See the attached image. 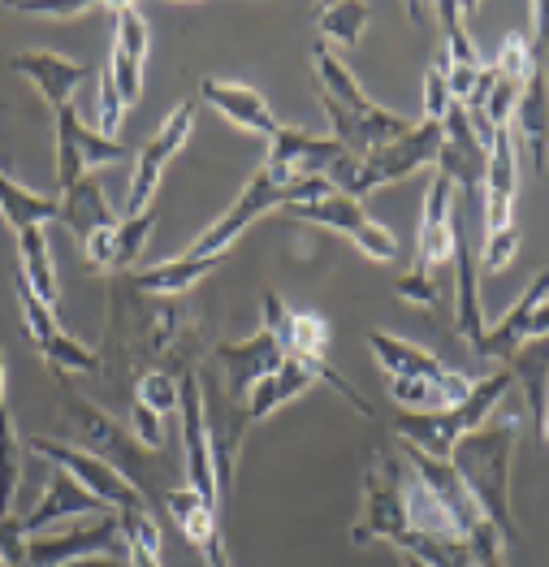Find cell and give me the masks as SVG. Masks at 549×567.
Instances as JSON below:
<instances>
[{
	"mask_svg": "<svg viewBox=\"0 0 549 567\" xmlns=\"http://www.w3.org/2000/svg\"><path fill=\"white\" fill-rule=\"evenodd\" d=\"M312 61H317V74H321V104L324 113H329L333 140L342 143L355 161H364L367 152H376V147H385V143L403 140V135L415 131L412 117L367 100L360 79L351 74V65L333 48L317 44L312 48Z\"/></svg>",
	"mask_w": 549,
	"mask_h": 567,
	"instance_id": "obj_1",
	"label": "cell"
},
{
	"mask_svg": "<svg viewBox=\"0 0 549 567\" xmlns=\"http://www.w3.org/2000/svg\"><path fill=\"white\" fill-rule=\"evenodd\" d=\"M515 421L503 425H485L476 433H467L450 451V464L463 476V485L472 489V498L480 503L485 520L498 528L506 546L519 542V528L510 516V455H515Z\"/></svg>",
	"mask_w": 549,
	"mask_h": 567,
	"instance_id": "obj_2",
	"label": "cell"
},
{
	"mask_svg": "<svg viewBox=\"0 0 549 567\" xmlns=\"http://www.w3.org/2000/svg\"><path fill=\"white\" fill-rule=\"evenodd\" d=\"M515 385L510 369H498L489 378H476L467 399H458L455 408H442V412H403L394 429H398V442H407L415 451L433 455V460H450L458 442L476 429H485L489 412L506 399V390Z\"/></svg>",
	"mask_w": 549,
	"mask_h": 567,
	"instance_id": "obj_3",
	"label": "cell"
},
{
	"mask_svg": "<svg viewBox=\"0 0 549 567\" xmlns=\"http://www.w3.org/2000/svg\"><path fill=\"white\" fill-rule=\"evenodd\" d=\"M329 190H338L329 178L277 183L269 169H260V174L247 183V190L229 204L226 213H221L204 235L190 243V251H186V256H195V260H221L229 247L247 235V226H256L265 213H273V208H294V204H308V199H321V195H329Z\"/></svg>",
	"mask_w": 549,
	"mask_h": 567,
	"instance_id": "obj_4",
	"label": "cell"
},
{
	"mask_svg": "<svg viewBox=\"0 0 549 567\" xmlns=\"http://www.w3.org/2000/svg\"><path fill=\"white\" fill-rule=\"evenodd\" d=\"M355 156L333 140H317V135H303L294 126H281L277 140H269V156H265V169L273 174L277 183H308V178H329L333 187L342 190L355 174Z\"/></svg>",
	"mask_w": 549,
	"mask_h": 567,
	"instance_id": "obj_5",
	"label": "cell"
},
{
	"mask_svg": "<svg viewBox=\"0 0 549 567\" xmlns=\"http://www.w3.org/2000/svg\"><path fill=\"white\" fill-rule=\"evenodd\" d=\"M403 533H412L407 520V468L390 455V451H376L367 460L364 473V516L351 528V542H398Z\"/></svg>",
	"mask_w": 549,
	"mask_h": 567,
	"instance_id": "obj_6",
	"label": "cell"
},
{
	"mask_svg": "<svg viewBox=\"0 0 549 567\" xmlns=\"http://www.w3.org/2000/svg\"><path fill=\"white\" fill-rule=\"evenodd\" d=\"M281 317H286V303H281L277 290H269V295H265V326L251 333L247 342H221V347H217V364L229 373V394H234V399L251 394L260 381L273 378L277 369L286 364ZM242 403H247V399H242Z\"/></svg>",
	"mask_w": 549,
	"mask_h": 567,
	"instance_id": "obj_7",
	"label": "cell"
},
{
	"mask_svg": "<svg viewBox=\"0 0 549 567\" xmlns=\"http://www.w3.org/2000/svg\"><path fill=\"white\" fill-rule=\"evenodd\" d=\"M442 126L437 122H415L412 135H403V140L385 143V147H376V152H367L364 161L355 165V174H351V183H346V195H367V190L376 187H390V183H403V178H412L415 169H428V165H437V156H442Z\"/></svg>",
	"mask_w": 549,
	"mask_h": 567,
	"instance_id": "obj_8",
	"label": "cell"
},
{
	"mask_svg": "<svg viewBox=\"0 0 549 567\" xmlns=\"http://www.w3.org/2000/svg\"><path fill=\"white\" fill-rule=\"evenodd\" d=\"M286 213H290L294 221H308V226H321V230L342 235L346 243H355L367 260H394V256H398L394 235H390L381 221H372L364 213V204H360L355 195H346V190H329L321 199L294 204V208H286Z\"/></svg>",
	"mask_w": 549,
	"mask_h": 567,
	"instance_id": "obj_9",
	"label": "cell"
},
{
	"mask_svg": "<svg viewBox=\"0 0 549 567\" xmlns=\"http://www.w3.org/2000/svg\"><path fill=\"white\" fill-rule=\"evenodd\" d=\"M183 446H186V485L221 516V464H217V446H213V429H208V408H204V385L195 373H183Z\"/></svg>",
	"mask_w": 549,
	"mask_h": 567,
	"instance_id": "obj_10",
	"label": "cell"
},
{
	"mask_svg": "<svg viewBox=\"0 0 549 567\" xmlns=\"http://www.w3.org/2000/svg\"><path fill=\"white\" fill-rule=\"evenodd\" d=\"M190 126H195V104L186 100V104H178V109L156 126V135L135 152L131 195H126V204H122V213H126V217H143V213H152V199H156V190H160V178H165L169 161L183 152V143L190 140Z\"/></svg>",
	"mask_w": 549,
	"mask_h": 567,
	"instance_id": "obj_11",
	"label": "cell"
},
{
	"mask_svg": "<svg viewBox=\"0 0 549 567\" xmlns=\"http://www.w3.org/2000/svg\"><path fill=\"white\" fill-rule=\"evenodd\" d=\"M27 455L44 460L48 468L70 473L87 494H95L100 503H108V507H117V512L143 503V489H138L135 481H126L113 464L95 460L92 451H83V446H65V442H52V437H31V442H27Z\"/></svg>",
	"mask_w": 549,
	"mask_h": 567,
	"instance_id": "obj_12",
	"label": "cell"
},
{
	"mask_svg": "<svg viewBox=\"0 0 549 567\" xmlns=\"http://www.w3.org/2000/svg\"><path fill=\"white\" fill-rule=\"evenodd\" d=\"M52 117H56V187L61 190L79 187L100 165H113V161H126L131 156L126 143L108 140L104 131L83 126V117H79L74 104L56 109Z\"/></svg>",
	"mask_w": 549,
	"mask_h": 567,
	"instance_id": "obj_13",
	"label": "cell"
},
{
	"mask_svg": "<svg viewBox=\"0 0 549 567\" xmlns=\"http://www.w3.org/2000/svg\"><path fill=\"white\" fill-rule=\"evenodd\" d=\"M65 416L79 425L83 451H92L95 460L113 464L126 481H135L138 485V473H143V446H138V437L131 433V429H122L108 412L92 408V403H87L83 394H74L70 385H65ZM138 489H143V485H138Z\"/></svg>",
	"mask_w": 549,
	"mask_h": 567,
	"instance_id": "obj_14",
	"label": "cell"
},
{
	"mask_svg": "<svg viewBox=\"0 0 549 567\" xmlns=\"http://www.w3.org/2000/svg\"><path fill=\"white\" fill-rule=\"evenodd\" d=\"M126 559V542H122V524L117 516H104L95 524H74L65 533H35L27 542V567H61L79 564V559Z\"/></svg>",
	"mask_w": 549,
	"mask_h": 567,
	"instance_id": "obj_15",
	"label": "cell"
},
{
	"mask_svg": "<svg viewBox=\"0 0 549 567\" xmlns=\"http://www.w3.org/2000/svg\"><path fill=\"white\" fill-rule=\"evenodd\" d=\"M398 451L407 455V464H412V473L428 485V494L437 498V507H442V516L450 520L455 528V537H476L480 528H485V512H480V503L472 498V489L463 485V476L455 473V464L450 460H433V455H424V451H415L407 442H398Z\"/></svg>",
	"mask_w": 549,
	"mask_h": 567,
	"instance_id": "obj_16",
	"label": "cell"
},
{
	"mask_svg": "<svg viewBox=\"0 0 549 567\" xmlns=\"http://www.w3.org/2000/svg\"><path fill=\"white\" fill-rule=\"evenodd\" d=\"M367 351H372V360L381 364V373H385V378L437 381L455 403L458 399H467V390H472V378H463V373H455V369H446L433 351L415 347V342L398 338V333L367 330Z\"/></svg>",
	"mask_w": 549,
	"mask_h": 567,
	"instance_id": "obj_17",
	"label": "cell"
},
{
	"mask_svg": "<svg viewBox=\"0 0 549 567\" xmlns=\"http://www.w3.org/2000/svg\"><path fill=\"white\" fill-rule=\"evenodd\" d=\"M455 256V183L437 169L428 195H424V213H419V235H415V274H437L442 265H450Z\"/></svg>",
	"mask_w": 549,
	"mask_h": 567,
	"instance_id": "obj_18",
	"label": "cell"
},
{
	"mask_svg": "<svg viewBox=\"0 0 549 567\" xmlns=\"http://www.w3.org/2000/svg\"><path fill=\"white\" fill-rule=\"evenodd\" d=\"M143 61H147V18L138 4H117V35H113V56H108V79L126 109L143 95Z\"/></svg>",
	"mask_w": 549,
	"mask_h": 567,
	"instance_id": "obj_19",
	"label": "cell"
},
{
	"mask_svg": "<svg viewBox=\"0 0 549 567\" xmlns=\"http://www.w3.org/2000/svg\"><path fill=\"white\" fill-rule=\"evenodd\" d=\"M199 100H208L229 126L251 131L265 143L277 140V131H281V122L273 117V109L265 104V95L256 92V87H247V83H226V79L208 74V79H199Z\"/></svg>",
	"mask_w": 549,
	"mask_h": 567,
	"instance_id": "obj_20",
	"label": "cell"
},
{
	"mask_svg": "<svg viewBox=\"0 0 549 567\" xmlns=\"http://www.w3.org/2000/svg\"><path fill=\"white\" fill-rule=\"evenodd\" d=\"M515 195H519L515 140L510 131H498L489 143V165H485V235H503L515 226Z\"/></svg>",
	"mask_w": 549,
	"mask_h": 567,
	"instance_id": "obj_21",
	"label": "cell"
},
{
	"mask_svg": "<svg viewBox=\"0 0 549 567\" xmlns=\"http://www.w3.org/2000/svg\"><path fill=\"white\" fill-rule=\"evenodd\" d=\"M9 70H18L22 79H31V83H35V92L52 104V113H56V109H65V104H74L79 83L87 79V65H83V61H70V56L48 52V48L13 52V56H9Z\"/></svg>",
	"mask_w": 549,
	"mask_h": 567,
	"instance_id": "obj_22",
	"label": "cell"
},
{
	"mask_svg": "<svg viewBox=\"0 0 549 567\" xmlns=\"http://www.w3.org/2000/svg\"><path fill=\"white\" fill-rule=\"evenodd\" d=\"M510 126L528 143L532 169L546 174L549 169V65H546V56H537V65H532V74H528V83H524V92H519Z\"/></svg>",
	"mask_w": 549,
	"mask_h": 567,
	"instance_id": "obj_23",
	"label": "cell"
},
{
	"mask_svg": "<svg viewBox=\"0 0 549 567\" xmlns=\"http://www.w3.org/2000/svg\"><path fill=\"white\" fill-rule=\"evenodd\" d=\"M152 226H156V208L143 213V217H122L117 226L95 230V235L83 243L92 269H100V274H104V269H131L138 256H143V247H147Z\"/></svg>",
	"mask_w": 549,
	"mask_h": 567,
	"instance_id": "obj_24",
	"label": "cell"
},
{
	"mask_svg": "<svg viewBox=\"0 0 549 567\" xmlns=\"http://www.w3.org/2000/svg\"><path fill=\"white\" fill-rule=\"evenodd\" d=\"M541 299H549V269L528 282V290L519 295V303L506 312L498 326H489L480 355H485V360H503V364H510V360L519 355V347L528 342V321H532V312H537Z\"/></svg>",
	"mask_w": 549,
	"mask_h": 567,
	"instance_id": "obj_25",
	"label": "cell"
},
{
	"mask_svg": "<svg viewBox=\"0 0 549 567\" xmlns=\"http://www.w3.org/2000/svg\"><path fill=\"white\" fill-rule=\"evenodd\" d=\"M95 507H100V498L87 494L79 481L70 473H61V468H48V494L40 498V507H31L22 524H27V537H35V533H44L52 520H70V516H92Z\"/></svg>",
	"mask_w": 549,
	"mask_h": 567,
	"instance_id": "obj_26",
	"label": "cell"
},
{
	"mask_svg": "<svg viewBox=\"0 0 549 567\" xmlns=\"http://www.w3.org/2000/svg\"><path fill=\"white\" fill-rule=\"evenodd\" d=\"M61 221L74 230V238H79V243H87L95 230H104V226H117L122 217L108 208V199H104L100 183L83 178L79 187L65 190V199H61Z\"/></svg>",
	"mask_w": 549,
	"mask_h": 567,
	"instance_id": "obj_27",
	"label": "cell"
},
{
	"mask_svg": "<svg viewBox=\"0 0 549 567\" xmlns=\"http://www.w3.org/2000/svg\"><path fill=\"white\" fill-rule=\"evenodd\" d=\"M0 217L9 221V230H31V226H48L61 217V199L40 195V190L13 183L9 174H0Z\"/></svg>",
	"mask_w": 549,
	"mask_h": 567,
	"instance_id": "obj_28",
	"label": "cell"
},
{
	"mask_svg": "<svg viewBox=\"0 0 549 567\" xmlns=\"http://www.w3.org/2000/svg\"><path fill=\"white\" fill-rule=\"evenodd\" d=\"M165 507H169V516H174V524L183 528V537L190 542V546H199V550H208L217 537H221V516L186 485V489H169L165 494Z\"/></svg>",
	"mask_w": 549,
	"mask_h": 567,
	"instance_id": "obj_29",
	"label": "cell"
},
{
	"mask_svg": "<svg viewBox=\"0 0 549 567\" xmlns=\"http://www.w3.org/2000/svg\"><path fill=\"white\" fill-rule=\"evenodd\" d=\"M18 274L27 278V286L56 308V265H52V251H48L44 226H31V230H18Z\"/></svg>",
	"mask_w": 549,
	"mask_h": 567,
	"instance_id": "obj_30",
	"label": "cell"
},
{
	"mask_svg": "<svg viewBox=\"0 0 549 567\" xmlns=\"http://www.w3.org/2000/svg\"><path fill=\"white\" fill-rule=\"evenodd\" d=\"M117 524H122V542H126V564L131 567H160V524L152 520L147 503L138 507H122L117 512Z\"/></svg>",
	"mask_w": 549,
	"mask_h": 567,
	"instance_id": "obj_31",
	"label": "cell"
},
{
	"mask_svg": "<svg viewBox=\"0 0 549 567\" xmlns=\"http://www.w3.org/2000/svg\"><path fill=\"white\" fill-rule=\"evenodd\" d=\"M217 269V260H195V256H183V260H165V265H152L135 274V286L147 290V295H165V299H178L186 295L199 278H208Z\"/></svg>",
	"mask_w": 549,
	"mask_h": 567,
	"instance_id": "obj_32",
	"label": "cell"
},
{
	"mask_svg": "<svg viewBox=\"0 0 549 567\" xmlns=\"http://www.w3.org/2000/svg\"><path fill=\"white\" fill-rule=\"evenodd\" d=\"M367 18H372V9H367L364 0H333V4H324L321 13H317L321 44L324 48H355L360 40H364Z\"/></svg>",
	"mask_w": 549,
	"mask_h": 567,
	"instance_id": "obj_33",
	"label": "cell"
},
{
	"mask_svg": "<svg viewBox=\"0 0 549 567\" xmlns=\"http://www.w3.org/2000/svg\"><path fill=\"white\" fill-rule=\"evenodd\" d=\"M18 485H22V442L4 408V351H0V516H13Z\"/></svg>",
	"mask_w": 549,
	"mask_h": 567,
	"instance_id": "obj_34",
	"label": "cell"
},
{
	"mask_svg": "<svg viewBox=\"0 0 549 567\" xmlns=\"http://www.w3.org/2000/svg\"><path fill=\"white\" fill-rule=\"evenodd\" d=\"M281 347L299 360H324L329 351V326L317 312H286L281 317Z\"/></svg>",
	"mask_w": 549,
	"mask_h": 567,
	"instance_id": "obj_35",
	"label": "cell"
},
{
	"mask_svg": "<svg viewBox=\"0 0 549 567\" xmlns=\"http://www.w3.org/2000/svg\"><path fill=\"white\" fill-rule=\"evenodd\" d=\"M437 18H442V31H446V65H455V70H480L485 61H480V48L472 40V31H467V4H458V0H442L437 4Z\"/></svg>",
	"mask_w": 549,
	"mask_h": 567,
	"instance_id": "obj_36",
	"label": "cell"
},
{
	"mask_svg": "<svg viewBox=\"0 0 549 567\" xmlns=\"http://www.w3.org/2000/svg\"><path fill=\"white\" fill-rule=\"evenodd\" d=\"M13 295H18V308H22V326H27V338L44 351L48 342L61 333V326H56V308L52 303H44L31 286H27V278L22 274H13Z\"/></svg>",
	"mask_w": 549,
	"mask_h": 567,
	"instance_id": "obj_37",
	"label": "cell"
},
{
	"mask_svg": "<svg viewBox=\"0 0 549 567\" xmlns=\"http://www.w3.org/2000/svg\"><path fill=\"white\" fill-rule=\"evenodd\" d=\"M40 355H44L48 369H52L56 378H65V373H95V369H100V355H95L92 347H83L74 333H65V330L56 333Z\"/></svg>",
	"mask_w": 549,
	"mask_h": 567,
	"instance_id": "obj_38",
	"label": "cell"
},
{
	"mask_svg": "<svg viewBox=\"0 0 549 567\" xmlns=\"http://www.w3.org/2000/svg\"><path fill=\"white\" fill-rule=\"evenodd\" d=\"M385 381H390L394 403H403L407 412H442V408H455V399H450L437 381H407V378H385Z\"/></svg>",
	"mask_w": 549,
	"mask_h": 567,
	"instance_id": "obj_39",
	"label": "cell"
},
{
	"mask_svg": "<svg viewBox=\"0 0 549 567\" xmlns=\"http://www.w3.org/2000/svg\"><path fill=\"white\" fill-rule=\"evenodd\" d=\"M135 403L143 408H152L156 416H169V412H178V403H183V378L174 381L169 373H147V378H138L135 385Z\"/></svg>",
	"mask_w": 549,
	"mask_h": 567,
	"instance_id": "obj_40",
	"label": "cell"
},
{
	"mask_svg": "<svg viewBox=\"0 0 549 567\" xmlns=\"http://www.w3.org/2000/svg\"><path fill=\"white\" fill-rule=\"evenodd\" d=\"M450 79H446V56L442 61H433L428 65V74H424V122H446V113H450Z\"/></svg>",
	"mask_w": 549,
	"mask_h": 567,
	"instance_id": "obj_41",
	"label": "cell"
},
{
	"mask_svg": "<svg viewBox=\"0 0 549 567\" xmlns=\"http://www.w3.org/2000/svg\"><path fill=\"white\" fill-rule=\"evenodd\" d=\"M27 542L22 516H0V567H27Z\"/></svg>",
	"mask_w": 549,
	"mask_h": 567,
	"instance_id": "obj_42",
	"label": "cell"
},
{
	"mask_svg": "<svg viewBox=\"0 0 549 567\" xmlns=\"http://www.w3.org/2000/svg\"><path fill=\"white\" fill-rule=\"evenodd\" d=\"M515 251H519V230L515 226L503 230V235H485V243H480V269L503 274L506 265L515 260Z\"/></svg>",
	"mask_w": 549,
	"mask_h": 567,
	"instance_id": "obj_43",
	"label": "cell"
},
{
	"mask_svg": "<svg viewBox=\"0 0 549 567\" xmlns=\"http://www.w3.org/2000/svg\"><path fill=\"white\" fill-rule=\"evenodd\" d=\"M9 9L18 13H31V18H79V13H92V0H13Z\"/></svg>",
	"mask_w": 549,
	"mask_h": 567,
	"instance_id": "obj_44",
	"label": "cell"
},
{
	"mask_svg": "<svg viewBox=\"0 0 549 567\" xmlns=\"http://www.w3.org/2000/svg\"><path fill=\"white\" fill-rule=\"evenodd\" d=\"M95 113H100V126H104V135L113 140V135H117V126H122L126 100L117 95V87H113V79H108V74H104V83H100V100H95Z\"/></svg>",
	"mask_w": 549,
	"mask_h": 567,
	"instance_id": "obj_45",
	"label": "cell"
},
{
	"mask_svg": "<svg viewBox=\"0 0 549 567\" xmlns=\"http://www.w3.org/2000/svg\"><path fill=\"white\" fill-rule=\"evenodd\" d=\"M131 421H135L138 446H147V451H160V446H165V416H156L152 408L135 403V408H131Z\"/></svg>",
	"mask_w": 549,
	"mask_h": 567,
	"instance_id": "obj_46",
	"label": "cell"
},
{
	"mask_svg": "<svg viewBox=\"0 0 549 567\" xmlns=\"http://www.w3.org/2000/svg\"><path fill=\"white\" fill-rule=\"evenodd\" d=\"M476 546V567H506V542L498 537L494 524H485L476 537H467Z\"/></svg>",
	"mask_w": 549,
	"mask_h": 567,
	"instance_id": "obj_47",
	"label": "cell"
},
{
	"mask_svg": "<svg viewBox=\"0 0 549 567\" xmlns=\"http://www.w3.org/2000/svg\"><path fill=\"white\" fill-rule=\"evenodd\" d=\"M398 295L419 303V308H433V303H437V286H433L428 274H407V278H398Z\"/></svg>",
	"mask_w": 549,
	"mask_h": 567,
	"instance_id": "obj_48",
	"label": "cell"
},
{
	"mask_svg": "<svg viewBox=\"0 0 549 567\" xmlns=\"http://www.w3.org/2000/svg\"><path fill=\"white\" fill-rule=\"evenodd\" d=\"M532 52L546 56L549 52V0L532 4Z\"/></svg>",
	"mask_w": 549,
	"mask_h": 567,
	"instance_id": "obj_49",
	"label": "cell"
},
{
	"mask_svg": "<svg viewBox=\"0 0 549 567\" xmlns=\"http://www.w3.org/2000/svg\"><path fill=\"white\" fill-rule=\"evenodd\" d=\"M541 338H549V299L537 303V312L528 321V342H541Z\"/></svg>",
	"mask_w": 549,
	"mask_h": 567,
	"instance_id": "obj_50",
	"label": "cell"
},
{
	"mask_svg": "<svg viewBox=\"0 0 549 567\" xmlns=\"http://www.w3.org/2000/svg\"><path fill=\"white\" fill-rule=\"evenodd\" d=\"M61 567H131L126 559H113V555H100V559H79V564H61Z\"/></svg>",
	"mask_w": 549,
	"mask_h": 567,
	"instance_id": "obj_51",
	"label": "cell"
},
{
	"mask_svg": "<svg viewBox=\"0 0 549 567\" xmlns=\"http://www.w3.org/2000/svg\"><path fill=\"white\" fill-rule=\"evenodd\" d=\"M541 442L549 446V390H546V425H541Z\"/></svg>",
	"mask_w": 549,
	"mask_h": 567,
	"instance_id": "obj_52",
	"label": "cell"
},
{
	"mask_svg": "<svg viewBox=\"0 0 549 567\" xmlns=\"http://www.w3.org/2000/svg\"><path fill=\"white\" fill-rule=\"evenodd\" d=\"M403 567H428V564H419V559H412V555H403Z\"/></svg>",
	"mask_w": 549,
	"mask_h": 567,
	"instance_id": "obj_53",
	"label": "cell"
}]
</instances>
